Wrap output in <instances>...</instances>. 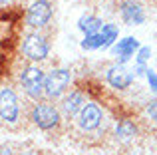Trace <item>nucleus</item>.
I'll return each instance as SVG.
<instances>
[{
  "instance_id": "obj_12",
  "label": "nucleus",
  "mask_w": 157,
  "mask_h": 155,
  "mask_svg": "<svg viewBox=\"0 0 157 155\" xmlns=\"http://www.w3.org/2000/svg\"><path fill=\"white\" fill-rule=\"evenodd\" d=\"M113 135H115L117 141H131L139 135V127L133 119L123 117V119L117 121V125H115V129H113Z\"/></svg>"
},
{
  "instance_id": "obj_3",
  "label": "nucleus",
  "mask_w": 157,
  "mask_h": 155,
  "mask_svg": "<svg viewBox=\"0 0 157 155\" xmlns=\"http://www.w3.org/2000/svg\"><path fill=\"white\" fill-rule=\"evenodd\" d=\"M22 54L32 62H44L50 54V40L42 32H28L22 40Z\"/></svg>"
},
{
  "instance_id": "obj_10",
  "label": "nucleus",
  "mask_w": 157,
  "mask_h": 155,
  "mask_svg": "<svg viewBox=\"0 0 157 155\" xmlns=\"http://www.w3.org/2000/svg\"><path fill=\"white\" fill-rule=\"evenodd\" d=\"M119 14H121L123 22L129 26H137V24L145 22V12H143L141 4L135 0H123L119 6Z\"/></svg>"
},
{
  "instance_id": "obj_14",
  "label": "nucleus",
  "mask_w": 157,
  "mask_h": 155,
  "mask_svg": "<svg viewBox=\"0 0 157 155\" xmlns=\"http://www.w3.org/2000/svg\"><path fill=\"white\" fill-rule=\"evenodd\" d=\"M82 48L84 50H98V48H105V38L101 32L98 34H92V36H86L82 40Z\"/></svg>"
},
{
  "instance_id": "obj_15",
  "label": "nucleus",
  "mask_w": 157,
  "mask_h": 155,
  "mask_svg": "<svg viewBox=\"0 0 157 155\" xmlns=\"http://www.w3.org/2000/svg\"><path fill=\"white\" fill-rule=\"evenodd\" d=\"M101 34H104V38H105V48H109V46L113 48V42L117 40V34H119L117 26H115V24H104Z\"/></svg>"
},
{
  "instance_id": "obj_4",
  "label": "nucleus",
  "mask_w": 157,
  "mask_h": 155,
  "mask_svg": "<svg viewBox=\"0 0 157 155\" xmlns=\"http://www.w3.org/2000/svg\"><path fill=\"white\" fill-rule=\"evenodd\" d=\"M52 20V4L48 0H34L26 10V26L40 32Z\"/></svg>"
},
{
  "instance_id": "obj_21",
  "label": "nucleus",
  "mask_w": 157,
  "mask_h": 155,
  "mask_svg": "<svg viewBox=\"0 0 157 155\" xmlns=\"http://www.w3.org/2000/svg\"><path fill=\"white\" fill-rule=\"evenodd\" d=\"M0 2H2V6H6V4H10L12 0H0Z\"/></svg>"
},
{
  "instance_id": "obj_1",
  "label": "nucleus",
  "mask_w": 157,
  "mask_h": 155,
  "mask_svg": "<svg viewBox=\"0 0 157 155\" xmlns=\"http://www.w3.org/2000/svg\"><path fill=\"white\" fill-rule=\"evenodd\" d=\"M30 119L38 129H42V131H52V129L60 127L62 113H60V109H58L56 105L46 104V101H40V104L32 105Z\"/></svg>"
},
{
  "instance_id": "obj_11",
  "label": "nucleus",
  "mask_w": 157,
  "mask_h": 155,
  "mask_svg": "<svg viewBox=\"0 0 157 155\" xmlns=\"http://www.w3.org/2000/svg\"><path fill=\"white\" fill-rule=\"evenodd\" d=\"M139 42L135 38H131V36H127V38L119 40L117 44H113V48H111V54L115 56V60H117V64H125L127 60L131 58V56L135 54V52H139Z\"/></svg>"
},
{
  "instance_id": "obj_20",
  "label": "nucleus",
  "mask_w": 157,
  "mask_h": 155,
  "mask_svg": "<svg viewBox=\"0 0 157 155\" xmlns=\"http://www.w3.org/2000/svg\"><path fill=\"white\" fill-rule=\"evenodd\" d=\"M2 155H14V151H12L10 145H2Z\"/></svg>"
},
{
  "instance_id": "obj_16",
  "label": "nucleus",
  "mask_w": 157,
  "mask_h": 155,
  "mask_svg": "<svg viewBox=\"0 0 157 155\" xmlns=\"http://www.w3.org/2000/svg\"><path fill=\"white\" fill-rule=\"evenodd\" d=\"M149 56H151L149 46H141V48H139V52H137V60H135V64H139V66H145V62L149 60Z\"/></svg>"
},
{
  "instance_id": "obj_17",
  "label": "nucleus",
  "mask_w": 157,
  "mask_h": 155,
  "mask_svg": "<svg viewBox=\"0 0 157 155\" xmlns=\"http://www.w3.org/2000/svg\"><path fill=\"white\" fill-rule=\"evenodd\" d=\"M145 112H147V115H149V119L157 121V100H151V101H147V105H145Z\"/></svg>"
},
{
  "instance_id": "obj_7",
  "label": "nucleus",
  "mask_w": 157,
  "mask_h": 155,
  "mask_svg": "<svg viewBox=\"0 0 157 155\" xmlns=\"http://www.w3.org/2000/svg\"><path fill=\"white\" fill-rule=\"evenodd\" d=\"M133 76L135 74H133L131 68H127L125 64H117V62H115L113 66H109L107 72H105L107 84L115 89H127L131 85V81H133Z\"/></svg>"
},
{
  "instance_id": "obj_8",
  "label": "nucleus",
  "mask_w": 157,
  "mask_h": 155,
  "mask_svg": "<svg viewBox=\"0 0 157 155\" xmlns=\"http://www.w3.org/2000/svg\"><path fill=\"white\" fill-rule=\"evenodd\" d=\"M101 121H104V109L94 101H88V105L78 115V125L84 131H96L101 125Z\"/></svg>"
},
{
  "instance_id": "obj_9",
  "label": "nucleus",
  "mask_w": 157,
  "mask_h": 155,
  "mask_svg": "<svg viewBox=\"0 0 157 155\" xmlns=\"http://www.w3.org/2000/svg\"><path fill=\"white\" fill-rule=\"evenodd\" d=\"M88 105V101H86V96L82 92H78V89H74V92H70L68 96H64V100H62V113H64L68 119H72V117L80 115L82 109Z\"/></svg>"
},
{
  "instance_id": "obj_6",
  "label": "nucleus",
  "mask_w": 157,
  "mask_h": 155,
  "mask_svg": "<svg viewBox=\"0 0 157 155\" xmlns=\"http://www.w3.org/2000/svg\"><path fill=\"white\" fill-rule=\"evenodd\" d=\"M20 113V105H18V97H16L14 89L2 85L0 89V117L4 123H16Z\"/></svg>"
},
{
  "instance_id": "obj_13",
  "label": "nucleus",
  "mask_w": 157,
  "mask_h": 155,
  "mask_svg": "<svg viewBox=\"0 0 157 155\" xmlns=\"http://www.w3.org/2000/svg\"><path fill=\"white\" fill-rule=\"evenodd\" d=\"M78 28H80V30L84 32L86 36H92V34H98V32H101V28H104V22H101V18H98V16L86 14V16H82V18L78 20Z\"/></svg>"
},
{
  "instance_id": "obj_18",
  "label": "nucleus",
  "mask_w": 157,
  "mask_h": 155,
  "mask_svg": "<svg viewBox=\"0 0 157 155\" xmlns=\"http://www.w3.org/2000/svg\"><path fill=\"white\" fill-rule=\"evenodd\" d=\"M145 78H147V81H149V88H151V89H153V92L157 93V74H155L153 70H149Z\"/></svg>"
},
{
  "instance_id": "obj_19",
  "label": "nucleus",
  "mask_w": 157,
  "mask_h": 155,
  "mask_svg": "<svg viewBox=\"0 0 157 155\" xmlns=\"http://www.w3.org/2000/svg\"><path fill=\"white\" fill-rule=\"evenodd\" d=\"M18 155H42V151H38V149H26V151H20Z\"/></svg>"
},
{
  "instance_id": "obj_2",
  "label": "nucleus",
  "mask_w": 157,
  "mask_h": 155,
  "mask_svg": "<svg viewBox=\"0 0 157 155\" xmlns=\"http://www.w3.org/2000/svg\"><path fill=\"white\" fill-rule=\"evenodd\" d=\"M44 81H46V76H44V70L36 64H30V66H24L22 72H20V84H22L24 92L30 100L38 101L44 93Z\"/></svg>"
},
{
  "instance_id": "obj_5",
  "label": "nucleus",
  "mask_w": 157,
  "mask_h": 155,
  "mask_svg": "<svg viewBox=\"0 0 157 155\" xmlns=\"http://www.w3.org/2000/svg\"><path fill=\"white\" fill-rule=\"evenodd\" d=\"M70 81H72V72L68 68H56V70H52L46 76V81H44V93H46V97L48 100L60 97L68 89Z\"/></svg>"
}]
</instances>
